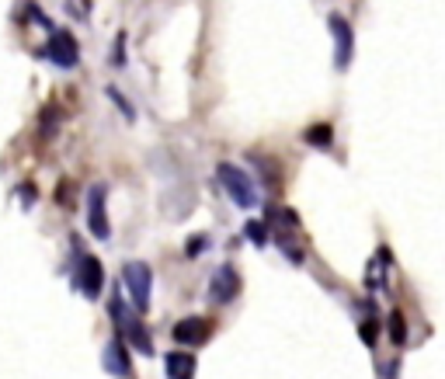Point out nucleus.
<instances>
[{
    "instance_id": "nucleus-1",
    "label": "nucleus",
    "mask_w": 445,
    "mask_h": 379,
    "mask_svg": "<svg viewBox=\"0 0 445 379\" xmlns=\"http://www.w3.org/2000/svg\"><path fill=\"white\" fill-rule=\"evenodd\" d=\"M108 313H112V320H115V327H119V334L139 351V355H154V341H150V331L129 313V306L122 303L119 293H112V306H108Z\"/></svg>"
},
{
    "instance_id": "nucleus-2",
    "label": "nucleus",
    "mask_w": 445,
    "mask_h": 379,
    "mask_svg": "<svg viewBox=\"0 0 445 379\" xmlns=\"http://www.w3.org/2000/svg\"><path fill=\"white\" fill-rule=\"evenodd\" d=\"M216 177L226 188V195L233 199V206H241V209H254L258 206V188H254L250 174H243L237 164H219Z\"/></svg>"
},
{
    "instance_id": "nucleus-3",
    "label": "nucleus",
    "mask_w": 445,
    "mask_h": 379,
    "mask_svg": "<svg viewBox=\"0 0 445 379\" xmlns=\"http://www.w3.org/2000/svg\"><path fill=\"white\" fill-rule=\"evenodd\" d=\"M122 282L129 286V296H132L136 310L146 313V310H150V289H154V272H150V264H146V261H129V264L122 268Z\"/></svg>"
},
{
    "instance_id": "nucleus-4",
    "label": "nucleus",
    "mask_w": 445,
    "mask_h": 379,
    "mask_svg": "<svg viewBox=\"0 0 445 379\" xmlns=\"http://www.w3.org/2000/svg\"><path fill=\"white\" fill-rule=\"evenodd\" d=\"M74 286L83 299H98L105 289V268L94 254H77V275H74Z\"/></svg>"
},
{
    "instance_id": "nucleus-5",
    "label": "nucleus",
    "mask_w": 445,
    "mask_h": 379,
    "mask_svg": "<svg viewBox=\"0 0 445 379\" xmlns=\"http://www.w3.org/2000/svg\"><path fill=\"white\" fill-rule=\"evenodd\" d=\"M327 25H330V32H334V66H337V70H348L352 52H355V32H352V25H348L341 14H330Z\"/></svg>"
},
{
    "instance_id": "nucleus-6",
    "label": "nucleus",
    "mask_w": 445,
    "mask_h": 379,
    "mask_svg": "<svg viewBox=\"0 0 445 379\" xmlns=\"http://www.w3.org/2000/svg\"><path fill=\"white\" fill-rule=\"evenodd\" d=\"M105 185H91L87 192V230L98 237V240H108L112 230H108V216H105Z\"/></svg>"
},
{
    "instance_id": "nucleus-7",
    "label": "nucleus",
    "mask_w": 445,
    "mask_h": 379,
    "mask_svg": "<svg viewBox=\"0 0 445 379\" xmlns=\"http://www.w3.org/2000/svg\"><path fill=\"white\" fill-rule=\"evenodd\" d=\"M45 56L56 63V66H63V70H74L77 66V59H81V52H77V39L70 35V32H52V39L45 45Z\"/></svg>"
},
{
    "instance_id": "nucleus-8",
    "label": "nucleus",
    "mask_w": 445,
    "mask_h": 379,
    "mask_svg": "<svg viewBox=\"0 0 445 379\" xmlns=\"http://www.w3.org/2000/svg\"><path fill=\"white\" fill-rule=\"evenodd\" d=\"M209 331H212V327H209V320H202V317H185V320H178V324H174V331H171V334H174L178 344H185V348H192V344L199 348V344L209 341Z\"/></svg>"
},
{
    "instance_id": "nucleus-9",
    "label": "nucleus",
    "mask_w": 445,
    "mask_h": 379,
    "mask_svg": "<svg viewBox=\"0 0 445 379\" xmlns=\"http://www.w3.org/2000/svg\"><path fill=\"white\" fill-rule=\"evenodd\" d=\"M237 293H241V275H237L230 264H223V268L212 275V289H209V296H212V303H230Z\"/></svg>"
},
{
    "instance_id": "nucleus-10",
    "label": "nucleus",
    "mask_w": 445,
    "mask_h": 379,
    "mask_svg": "<svg viewBox=\"0 0 445 379\" xmlns=\"http://www.w3.org/2000/svg\"><path fill=\"white\" fill-rule=\"evenodd\" d=\"M105 369L112 373V376H129L132 373V358H129V351H125V337L115 334L108 341V348H105Z\"/></svg>"
},
{
    "instance_id": "nucleus-11",
    "label": "nucleus",
    "mask_w": 445,
    "mask_h": 379,
    "mask_svg": "<svg viewBox=\"0 0 445 379\" xmlns=\"http://www.w3.org/2000/svg\"><path fill=\"white\" fill-rule=\"evenodd\" d=\"M195 355H188V351H167V358H163V373L167 379H195Z\"/></svg>"
},
{
    "instance_id": "nucleus-12",
    "label": "nucleus",
    "mask_w": 445,
    "mask_h": 379,
    "mask_svg": "<svg viewBox=\"0 0 445 379\" xmlns=\"http://www.w3.org/2000/svg\"><path fill=\"white\" fill-rule=\"evenodd\" d=\"M303 139H306L310 146H317V150H327L330 139H334V132H330V126H310L303 132Z\"/></svg>"
},
{
    "instance_id": "nucleus-13",
    "label": "nucleus",
    "mask_w": 445,
    "mask_h": 379,
    "mask_svg": "<svg viewBox=\"0 0 445 379\" xmlns=\"http://www.w3.org/2000/svg\"><path fill=\"white\" fill-rule=\"evenodd\" d=\"M390 341H393V344H404V341H407L404 310H393V313H390Z\"/></svg>"
},
{
    "instance_id": "nucleus-14",
    "label": "nucleus",
    "mask_w": 445,
    "mask_h": 379,
    "mask_svg": "<svg viewBox=\"0 0 445 379\" xmlns=\"http://www.w3.org/2000/svg\"><path fill=\"white\" fill-rule=\"evenodd\" d=\"M243 233H247V240H250L254 247H265V244H268V226L258 223V219H250V223L243 226Z\"/></svg>"
},
{
    "instance_id": "nucleus-15",
    "label": "nucleus",
    "mask_w": 445,
    "mask_h": 379,
    "mask_svg": "<svg viewBox=\"0 0 445 379\" xmlns=\"http://www.w3.org/2000/svg\"><path fill=\"white\" fill-rule=\"evenodd\" d=\"M108 98H112V101L119 105V108H122V115H125V119H132V105H129V101L122 98V91H119V87H108Z\"/></svg>"
},
{
    "instance_id": "nucleus-16",
    "label": "nucleus",
    "mask_w": 445,
    "mask_h": 379,
    "mask_svg": "<svg viewBox=\"0 0 445 379\" xmlns=\"http://www.w3.org/2000/svg\"><path fill=\"white\" fill-rule=\"evenodd\" d=\"M359 334H362V341H365V344H369V348H372V344H376V334H379V327H376V320H365L362 327H359Z\"/></svg>"
},
{
    "instance_id": "nucleus-17",
    "label": "nucleus",
    "mask_w": 445,
    "mask_h": 379,
    "mask_svg": "<svg viewBox=\"0 0 445 379\" xmlns=\"http://www.w3.org/2000/svg\"><path fill=\"white\" fill-rule=\"evenodd\" d=\"M21 199H25V206H32V199H35V188H32V185H25V188H21Z\"/></svg>"
},
{
    "instance_id": "nucleus-18",
    "label": "nucleus",
    "mask_w": 445,
    "mask_h": 379,
    "mask_svg": "<svg viewBox=\"0 0 445 379\" xmlns=\"http://www.w3.org/2000/svg\"><path fill=\"white\" fill-rule=\"evenodd\" d=\"M202 247H205V240H188V257H195Z\"/></svg>"
},
{
    "instance_id": "nucleus-19",
    "label": "nucleus",
    "mask_w": 445,
    "mask_h": 379,
    "mask_svg": "<svg viewBox=\"0 0 445 379\" xmlns=\"http://www.w3.org/2000/svg\"><path fill=\"white\" fill-rule=\"evenodd\" d=\"M397 369H400V366H397V362H390V366L383 369V376H386V379H393V376H397Z\"/></svg>"
}]
</instances>
